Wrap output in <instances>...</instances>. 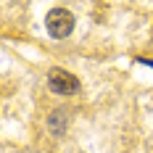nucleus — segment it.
Segmentation results:
<instances>
[{"instance_id": "obj_1", "label": "nucleus", "mask_w": 153, "mask_h": 153, "mask_svg": "<svg viewBox=\"0 0 153 153\" xmlns=\"http://www.w3.org/2000/svg\"><path fill=\"white\" fill-rule=\"evenodd\" d=\"M45 24H48V32L53 37H66V34H71V29H74V16L69 13L66 8H53L48 13Z\"/></svg>"}, {"instance_id": "obj_2", "label": "nucleus", "mask_w": 153, "mask_h": 153, "mask_svg": "<svg viewBox=\"0 0 153 153\" xmlns=\"http://www.w3.org/2000/svg\"><path fill=\"white\" fill-rule=\"evenodd\" d=\"M48 79H50V87L56 92H61V95H74L79 90V79L69 71H63V69H53Z\"/></svg>"}]
</instances>
